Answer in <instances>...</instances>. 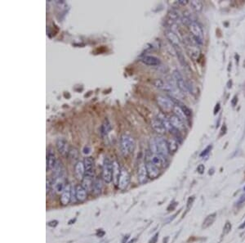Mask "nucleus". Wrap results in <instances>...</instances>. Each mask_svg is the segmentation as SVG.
<instances>
[{
  "label": "nucleus",
  "mask_w": 245,
  "mask_h": 243,
  "mask_svg": "<svg viewBox=\"0 0 245 243\" xmlns=\"http://www.w3.org/2000/svg\"><path fill=\"white\" fill-rule=\"evenodd\" d=\"M135 140L129 134L124 133L120 138V148L124 155H128L135 149Z\"/></svg>",
  "instance_id": "obj_1"
},
{
  "label": "nucleus",
  "mask_w": 245,
  "mask_h": 243,
  "mask_svg": "<svg viewBox=\"0 0 245 243\" xmlns=\"http://www.w3.org/2000/svg\"><path fill=\"white\" fill-rule=\"evenodd\" d=\"M102 179L106 184H110L113 180V163L107 157L105 158L103 163Z\"/></svg>",
  "instance_id": "obj_2"
},
{
  "label": "nucleus",
  "mask_w": 245,
  "mask_h": 243,
  "mask_svg": "<svg viewBox=\"0 0 245 243\" xmlns=\"http://www.w3.org/2000/svg\"><path fill=\"white\" fill-rule=\"evenodd\" d=\"M189 29L196 42L202 44L203 42V31L201 26L196 21H192L189 25Z\"/></svg>",
  "instance_id": "obj_3"
},
{
  "label": "nucleus",
  "mask_w": 245,
  "mask_h": 243,
  "mask_svg": "<svg viewBox=\"0 0 245 243\" xmlns=\"http://www.w3.org/2000/svg\"><path fill=\"white\" fill-rule=\"evenodd\" d=\"M157 103L159 107L163 110V111H171L173 110L175 105L172 100L164 96L157 97Z\"/></svg>",
  "instance_id": "obj_4"
},
{
  "label": "nucleus",
  "mask_w": 245,
  "mask_h": 243,
  "mask_svg": "<svg viewBox=\"0 0 245 243\" xmlns=\"http://www.w3.org/2000/svg\"><path fill=\"white\" fill-rule=\"evenodd\" d=\"M130 182V174L124 167H121L120 170V175L118 178V187L119 189L124 190L129 184Z\"/></svg>",
  "instance_id": "obj_5"
},
{
  "label": "nucleus",
  "mask_w": 245,
  "mask_h": 243,
  "mask_svg": "<svg viewBox=\"0 0 245 243\" xmlns=\"http://www.w3.org/2000/svg\"><path fill=\"white\" fill-rule=\"evenodd\" d=\"M147 161H150L152 164H154L155 166L159 168H163L166 165V161H165V157H163V155L160 154H154L151 153L150 155H147Z\"/></svg>",
  "instance_id": "obj_6"
},
{
  "label": "nucleus",
  "mask_w": 245,
  "mask_h": 243,
  "mask_svg": "<svg viewBox=\"0 0 245 243\" xmlns=\"http://www.w3.org/2000/svg\"><path fill=\"white\" fill-rule=\"evenodd\" d=\"M155 141H156V144H157V147H158V154H160L161 155H163V157L166 158L169 153L168 142L166 140H164L163 138H160V137L155 138Z\"/></svg>",
  "instance_id": "obj_7"
},
{
  "label": "nucleus",
  "mask_w": 245,
  "mask_h": 243,
  "mask_svg": "<svg viewBox=\"0 0 245 243\" xmlns=\"http://www.w3.org/2000/svg\"><path fill=\"white\" fill-rule=\"evenodd\" d=\"M173 76H174L175 79H176V82H177L178 88H180L181 90L184 92V93H187L188 90H189V86L185 82L183 77L181 75L180 72L177 71H175L174 73H173Z\"/></svg>",
  "instance_id": "obj_8"
},
{
  "label": "nucleus",
  "mask_w": 245,
  "mask_h": 243,
  "mask_svg": "<svg viewBox=\"0 0 245 243\" xmlns=\"http://www.w3.org/2000/svg\"><path fill=\"white\" fill-rule=\"evenodd\" d=\"M56 148L59 153L62 155H66L69 154L70 148L67 141L64 139H58L56 141Z\"/></svg>",
  "instance_id": "obj_9"
},
{
  "label": "nucleus",
  "mask_w": 245,
  "mask_h": 243,
  "mask_svg": "<svg viewBox=\"0 0 245 243\" xmlns=\"http://www.w3.org/2000/svg\"><path fill=\"white\" fill-rule=\"evenodd\" d=\"M71 194H72V189L70 184H66L65 189L62 192L61 197V203L63 206H66L70 203L71 199Z\"/></svg>",
  "instance_id": "obj_10"
},
{
  "label": "nucleus",
  "mask_w": 245,
  "mask_h": 243,
  "mask_svg": "<svg viewBox=\"0 0 245 243\" xmlns=\"http://www.w3.org/2000/svg\"><path fill=\"white\" fill-rule=\"evenodd\" d=\"M74 174L78 180H83L84 178L86 170H85L84 163L82 161H78L74 165Z\"/></svg>",
  "instance_id": "obj_11"
},
{
  "label": "nucleus",
  "mask_w": 245,
  "mask_h": 243,
  "mask_svg": "<svg viewBox=\"0 0 245 243\" xmlns=\"http://www.w3.org/2000/svg\"><path fill=\"white\" fill-rule=\"evenodd\" d=\"M146 166L147 173H148V177L149 178H156L159 175V173H160L159 169L157 166H155V165L152 164L150 161H147Z\"/></svg>",
  "instance_id": "obj_12"
},
{
  "label": "nucleus",
  "mask_w": 245,
  "mask_h": 243,
  "mask_svg": "<svg viewBox=\"0 0 245 243\" xmlns=\"http://www.w3.org/2000/svg\"><path fill=\"white\" fill-rule=\"evenodd\" d=\"M151 127L159 134H164L167 131L165 126L163 125V124L159 118L151 120Z\"/></svg>",
  "instance_id": "obj_13"
},
{
  "label": "nucleus",
  "mask_w": 245,
  "mask_h": 243,
  "mask_svg": "<svg viewBox=\"0 0 245 243\" xmlns=\"http://www.w3.org/2000/svg\"><path fill=\"white\" fill-rule=\"evenodd\" d=\"M93 176L94 175H91V174H85L84 178H83V179L82 180V187H83L87 192L93 191V183H94Z\"/></svg>",
  "instance_id": "obj_14"
},
{
  "label": "nucleus",
  "mask_w": 245,
  "mask_h": 243,
  "mask_svg": "<svg viewBox=\"0 0 245 243\" xmlns=\"http://www.w3.org/2000/svg\"><path fill=\"white\" fill-rule=\"evenodd\" d=\"M165 36L172 45L175 46V47H178V48L181 47L180 39L178 38L177 35L175 34L173 31L170 30H165Z\"/></svg>",
  "instance_id": "obj_15"
},
{
  "label": "nucleus",
  "mask_w": 245,
  "mask_h": 243,
  "mask_svg": "<svg viewBox=\"0 0 245 243\" xmlns=\"http://www.w3.org/2000/svg\"><path fill=\"white\" fill-rule=\"evenodd\" d=\"M170 123L172 125L173 129L177 131H182L185 129V124L183 123V120H181L177 116H172L169 118Z\"/></svg>",
  "instance_id": "obj_16"
},
{
  "label": "nucleus",
  "mask_w": 245,
  "mask_h": 243,
  "mask_svg": "<svg viewBox=\"0 0 245 243\" xmlns=\"http://www.w3.org/2000/svg\"><path fill=\"white\" fill-rule=\"evenodd\" d=\"M65 182H64V178H55L53 184H52V187H53L54 192H56L58 194L62 193V192L65 189Z\"/></svg>",
  "instance_id": "obj_17"
},
{
  "label": "nucleus",
  "mask_w": 245,
  "mask_h": 243,
  "mask_svg": "<svg viewBox=\"0 0 245 243\" xmlns=\"http://www.w3.org/2000/svg\"><path fill=\"white\" fill-rule=\"evenodd\" d=\"M148 178L149 177H148V173H147L146 165L141 164L138 168V180L141 184H144L145 182H146Z\"/></svg>",
  "instance_id": "obj_18"
},
{
  "label": "nucleus",
  "mask_w": 245,
  "mask_h": 243,
  "mask_svg": "<svg viewBox=\"0 0 245 243\" xmlns=\"http://www.w3.org/2000/svg\"><path fill=\"white\" fill-rule=\"evenodd\" d=\"M74 190H75V197L78 201H83L87 199V191L82 187V185H76Z\"/></svg>",
  "instance_id": "obj_19"
},
{
  "label": "nucleus",
  "mask_w": 245,
  "mask_h": 243,
  "mask_svg": "<svg viewBox=\"0 0 245 243\" xmlns=\"http://www.w3.org/2000/svg\"><path fill=\"white\" fill-rule=\"evenodd\" d=\"M187 52L189 53L190 57L194 61L199 59L200 56V49L194 44H190L187 46Z\"/></svg>",
  "instance_id": "obj_20"
},
{
  "label": "nucleus",
  "mask_w": 245,
  "mask_h": 243,
  "mask_svg": "<svg viewBox=\"0 0 245 243\" xmlns=\"http://www.w3.org/2000/svg\"><path fill=\"white\" fill-rule=\"evenodd\" d=\"M141 61L143 62L144 64L147 66H159L160 64V60L158 57H155V56H145L141 59Z\"/></svg>",
  "instance_id": "obj_21"
},
{
  "label": "nucleus",
  "mask_w": 245,
  "mask_h": 243,
  "mask_svg": "<svg viewBox=\"0 0 245 243\" xmlns=\"http://www.w3.org/2000/svg\"><path fill=\"white\" fill-rule=\"evenodd\" d=\"M57 161L56 160V155L52 152V151H50L48 152V157H47V169L48 170H53L56 165Z\"/></svg>",
  "instance_id": "obj_22"
},
{
  "label": "nucleus",
  "mask_w": 245,
  "mask_h": 243,
  "mask_svg": "<svg viewBox=\"0 0 245 243\" xmlns=\"http://www.w3.org/2000/svg\"><path fill=\"white\" fill-rule=\"evenodd\" d=\"M83 163H84L86 174H91V175H94V172H93L94 161H93V159L92 157H86L84 159Z\"/></svg>",
  "instance_id": "obj_23"
},
{
  "label": "nucleus",
  "mask_w": 245,
  "mask_h": 243,
  "mask_svg": "<svg viewBox=\"0 0 245 243\" xmlns=\"http://www.w3.org/2000/svg\"><path fill=\"white\" fill-rule=\"evenodd\" d=\"M120 170L121 168L119 167V165L116 161H113V179L115 181V184L118 185V178L120 175Z\"/></svg>",
  "instance_id": "obj_24"
},
{
  "label": "nucleus",
  "mask_w": 245,
  "mask_h": 243,
  "mask_svg": "<svg viewBox=\"0 0 245 243\" xmlns=\"http://www.w3.org/2000/svg\"><path fill=\"white\" fill-rule=\"evenodd\" d=\"M173 112H174L175 116H177L178 118H180L181 120H186L187 119V116L184 112V110H182L181 107H179V106H175L174 108H173Z\"/></svg>",
  "instance_id": "obj_25"
},
{
  "label": "nucleus",
  "mask_w": 245,
  "mask_h": 243,
  "mask_svg": "<svg viewBox=\"0 0 245 243\" xmlns=\"http://www.w3.org/2000/svg\"><path fill=\"white\" fill-rule=\"evenodd\" d=\"M102 182L100 178H96L94 179V183H93V192L96 194V195H98L102 192Z\"/></svg>",
  "instance_id": "obj_26"
},
{
  "label": "nucleus",
  "mask_w": 245,
  "mask_h": 243,
  "mask_svg": "<svg viewBox=\"0 0 245 243\" xmlns=\"http://www.w3.org/2000/svg\"><path fill=\"white\" fill-rule=\"evenodd\" d=\"M168 150L170 152L174 153L176 152L178 149V146L179 143L178 142L174 139H170L168 141Z\"/></svg>",
  "instance_id": "obj_27"
},
{
  "label": "nucleus",
  "mask_w": 245,
  "mask_h": 243,
  "mask_svg": "<svg viewBox=\"0 0 245 243\" xmlns=\"http://www.w3.org/2000/svg\"><path fill=\"white\" fill-rule=\"evenodd\" d=\"M158 118L160 120L161 122H162V123L163 124V125L165 126V128H166L167 130H170V131H172V129H174L173 127H172V125L171 124V123H170V120H169V119H167L166 117L163 116V114H160V115L159 116Z\"/></svg>",
  "instance_id": "obj_28"
},
{
  "label": "nucleus",
  "mask_w": 245,
  "mask_h": 243,
  "mask_svg": "<svg viewBox=\"0 0 245 243\" xmlns=\"http://www.w3.org/2000/svg\"><path fill=\"white\" fill-rule=\"evenodd\" d=\"M190 4L193 7V8L197 11V12H200V11L203 10V3L201 1H199V0H193V1L190 2Z\"/></svg>",
  "instance_id": "obj_29"
},
{
  "label": "nucleus",
  "mask_w": 245,
  "mask_h": 243,
  "mask_svg": "<svg viewBox=\"0 0 245 243\" xmlns=\"http://www.w3.org/2000/svg\"><path fill=\"white\" fill-rule=\"evenodd\" d=\"M215 219H216V214L209 215V216H208V217L206 218V219L204 220V222H203V228H208V227L210 226L212 223L214 222Z\"/></svg>",
  "instance_id": "obj_30"
},
{
  "label": "nucleus",
  "mask_w": 245,
  "mask_h": 243,
  "mask_svg": "<svg viewBox=\"0 0 245 243\" xmlns=\"http://www.w3.org/2000/svg\"><path fill=\"white\" fill-rule=\"evenodd\" d=\"M149 150H150V152L151 153L158 154V147H157L155 139H150V141H149Z\"/></svg>",
  "instance_id": "obj_31"
},
{
  "label": "nucleus",
  "mask_w": 245,
  "mask_h": 243,
  "mask_svg": "<svg viewBox=\"0 0 245 243\" xmlns=\"http://www.w3.org/2000/svg\"><path fill=\"white\" fill-rule=\"evenodd\" d=\"M110 123H109V121L108 120H105L104 124H102V132L103 134H105V135H106L109 132H110Z\"/></svg>",
  "instance_id": "obj_32"
},
{
  "label": "nucleus",
  "mask_w": 245,
  "mask_h": 243,
  "mask_svg": "<svg viewBox=\"0 0 245 243\" xmlns=\"http://www.w3.org/2000/svg\"><path fill=\"white\" fill-rule=\"evenodd\" d=\"M69 157L71 159V160H76L78 159V156H79V152H78V150L76 148H71L70 149V152H69Z\"/></svg>",
  "instance_id": "obj_33"
},
{
  "label": "nucleus",
  "mask_w": 245,
  "mask_h": 243,
  "mask_svg": "<svg viewBox=\"0 0 245 243\" xmlns=\"http://www.w3.org/2000/svg\"><path fill=\"white\" fill-rule=\"evenodd\" d=\"M168 17L172 21H176L179 19V14L177 13V11L172 10L168 13Z\"/></svg>",
  "instance_id": "obj_34"
},
{
  "label": "nucleus",
  "mask_w": 245,
  "mask_h": 243,
  "mask_svg": "<svg viewBox=\"0 0 245 243\" xmlns=\"http://www.w3.org/2000/svg\"><path fill=\"white\" fill-rule=\"evenodd\" d=\"M231 224L229 222H227V223H225V226H224V233L225 234H227L230 231H231Z\"/></svg>",
  "instance_id": "obj_35"
},
{
  "label": "nucleus",
  "mask_w": 245,
  "mask_h": 243,
  "mask_svg": "<svg viewBox=\"0 0 245 243\" xmlns=\"http://www.w3.org/2000/svg\"><path fill=\"white\" fill-rule=\"evenodd\" d=\"M211 149H212V145H209V146H208V147H206L205 150H203L202 152H201V154H200V156H203V155H206L207 154H209V152H211Z\"/></svg>",
  "instance_id": "obj_36"
},
{
  "label": "nucleus",
  "mask_w": 245,
  "mask_h": 243,
  "mask_svg": "<svg viewBox=\"0 0 245 243\" xmlns=\"http://www.w3.org/2000/svg\"><path fill=\"white\" fill-rule=\"evenodd\" d=\"M181 108H182V110H184V112H185V114H186V116H187V118L191 116V111H190V109H188L186 107H181Z\"/></svg>",
  "instance_id": "obj_37"
},
{
  "label": "nucleus",
  "mask_w": 245,
  "mask_h": 243,
  "mask_svg": "<svg viewBox=\"0 0 245 243\" xmlns=\"http://www.w3.org/2000/svg\"><path fill=\"white\" fill-rule=\"evenodd\" d=\"M204 170H205V167H204L203 165H199L197 168L198 172L199 173V174H203L204 172Z\"/></svg>",
  "instance_id": "obj_38"
},
{
  "label": "nucleus",
  "mask_w": 245,
  "mask_h": 243,
  "mask_svg": "<svg viewBox=\"0 0 245 243\" xmlns=\"http://www.w3.org/2000/svg\"><path fill=\"white\" fill-rule=\"evenodd\" d=\"M158 236H159V233H156V234L153 237L152 239L150 240L149 243H156V241H157V240H158Z\"/></svg>",
  "instance_id": "obj_39"
},
{
  "label": "nucleus",
  "mask_w": 245,
  "mask_h": 243,
  "mask_svg": "<svg viewBox=\"0 0 245 243\" xmlns=\"http://www.w3.org/2000/svg\"><path fill=\"white\" fill-rule=\"evenodd\" d=\"M52 186V184L50 183V181H49V180H47V192H50Z\"/></svg>",
  "instance_id": "obj_40"
},
{
  "label": "nucleus",
  "mask_w": 245,
  "mask_h": 243,
  "mask_svg": "<svg viewBox=\"0 0 245 243\" xmlns=\"http://www.w3.org/2000/svg\"><path fill=\"white\" fill-rule=\"evenodd\" d=\"M245 201V194L244 195L241 196V197L239 199V201H238V205H240V204H243V202Z\"/></svg>",
  "instance_id": "obj_41"
},
{
  "label": "nucleus",
  "mask_w": 245,
  "mask_h": 243,
  "mask_svg": "<svg viewBox=\"0 0 245 243\" xmlns=\"http://www.w3.org/2000/svg\"><path fill=\"white\" fill-rule=\"evenodd\" d=\"M178 3L181 4V5H186L187 3H189V1H187V0H180V1H178Z\"/></svg>",
  "instance_id": "obj_42"
},
{
  "label": "nucleus",
  "mask_w": 245,
  "mask_h": 243,
  "mask_svg": "<svg viewBox=\"0 0 245 243\" xmlns=\"http://www.w3.org/2000/svg\"><path fill=\"white\" fill-rule=\"evenodd\" d=\"M220 109V103H217V106H216V107H215V110H214V114H217V111L219 110Z\"/></svg>",
  "instance_id": "obj_43"
},
{
  "label": "nucleus",
  "mask_w": 245,
  "mask_h": 243,
  "mask_svg": "<svg viewBox=\"0 0 245 243\" xmlns=\"http://www.w3.org/2000/svg\"><path fill=\"white\" fill-rule=\"evenodd\" d=\"M237 97L235 96L234 98H233V100H232V105H233V106H234V105L236 104V103H235V102H236V101H238V100H237Z\"/></svg>",
  "instance_id": "obj_44"
},
{
  "label": "nucleus",
  "mask_w": 245,
  "mask_h": 243,
  "mask_svg": "<svg viewBox=\"0 0 245 243\" xmlns=\"http://www.w3.org/2000/svg\"><path fill=\"white\" fill-rule=\"evenodd\" d=\"M245 228V222L243 223V224H241V225H240V229H244Z\"/></svg>",
  "instance_id": "obj_45"
},
{
  "label": "nucleus",
  "mask_w": 245,
  "mask_h": 243,
  "mask_svg": "<svg viewBox=\"0 0 245 243\" xmlns=\"http://www.w3.org/2000/svg\"><path fill=\"white\" fill-rule=\"evenodd\" d=\"M244 190H245V187H244Z\"/></svg>",
  "instance_id": "obj_46"
}]
</instances>
